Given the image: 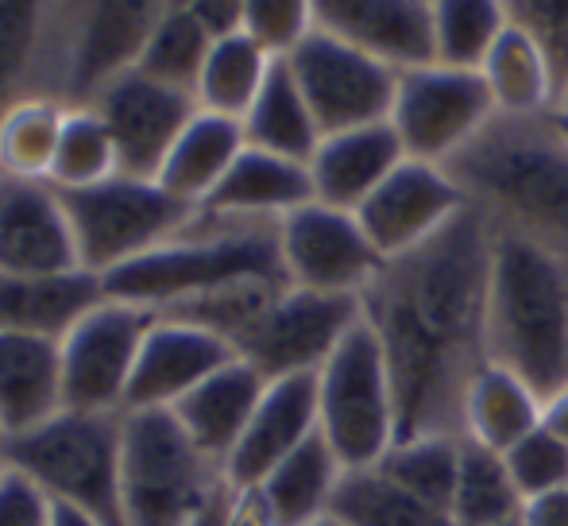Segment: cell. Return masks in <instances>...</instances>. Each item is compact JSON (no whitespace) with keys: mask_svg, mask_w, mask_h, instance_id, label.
<instances>
[{"mask_svg":"<svg viewBox=\"0 0 568 526\" xmlns=\"http://www.w3.org/2000/svg\"><path fill=\"white\" fill-rule=\"evenodd\" d=\"M491 225L468 210L429 244L387 260L364 317L387 356L403 434H460V398L487 361Z\"/></svg>","mask_w":568,"mask_h":526,"instance_id":"cell-1","label":"cell"},{"mask_svg":"<svg viewBox=\"0 0 568 526\" xmlns=\"http://www.w3.org/2000/svg\"><path fill=\"white\" fill-rule=\"evenodd\" d=\"M449 174L491 229L568 256V135L554 117H495Z\"/></svg>","mask_w":568,"mask_h":526,"instance_id":"cell-2","label":"cell"},{"mask_svg":"<svg viewBox=\"0 0 568 526\" xmlns=\"http://www.w3.org/2000/svg\"><path fill=\"white\" fill-rule=\"evenodd\" d=\"M491 233L487 361L549 398L568 384V256L530 236Z\"/></svg>","mask_w":568,"mask_h":526,"instance_id":"cell-3","label":"cell"},{"mask_svg":"<svg viewBox=\"0 0 568 526\" xmlns=\"http://www.w3.org/2000/svg\"><path fill=\"white\" fill-rule=\"evenodd\" d=\"M240 279H286L283 260H278V225L213 218L197 210L174 241L109 271L101 283H105V299L163 314L179 302L240 283Z\"/></svg>","mask_w":568,"mask_h":526,"instance_id":"cell-4","label":"cell"},{"mask_svg":"<svg viewBox=\"0 0 568 526\" xmlns=\"http://www.w3.org/2000/svg\"><path fill=\"white\" fill-rule=\"evenodd\" d=\"M174 0H47V43L39 98L90 105L140 62L155 23Z\"/></svg>","mask_w":568,"mask_h":526,"instance_id":"cell-5","label":"cell"},{"mask_svg":"<svg viewBox=\"0 0 568 526\" xmlns=\"http://www.w3.org/2000/svg\"><path fill=\"white\" fill-rule=\"evenodd\" d=\"M225 488L174 411H124L120 418V526H194Z\"/></svg>","mask_w":568,"mask_h":526,"instance_id":"cell-6","label":"cell"},{"mask_svg":"<svg viewBox=\"0 0 568 526\" xmlns=\"http://www.w3.org/2000/svg\"><path fill=\"white\" fill-rule=\"evenodd\" d=\"M120 418L67 411L28 434L4 437V457L54 504H74L120 526Z\"/></svg>","mask_w":568,"mask_h":526,"instance_id":"cell-7","label":"cell"},{"mask_svg":"<svg viewBox=\"0 0 568 526\" xmlns=\"http://www.w3.org/2000/svg\"><path fill=\"white\" fill-rule=\"evenodd\" d=\"M317 434L344 468H372L398 437V398L375 330L359 317L317 372Z\"/></svg>","mask_w":568,"mask_h":526,"instance_id":"cell-8","label":"cell"},{"mask_svg":"<svg viewBox=\"0 0 568 526\" xmlns=\"http://www.w3.org/2000/svg\"><path fill=\"white\" fill-rule=\"evenodd\" d=\"M59 194L74 225L82 267L98 279L174 241L197 213L194 205L166 194L155 179H135V174H113L98 186L59 190Z\"/></svg>","mask_w":568,"mask_h":526,"instance_id":"cell-9","label":"cell"},{"mask_svg":"<svg viewBox=\"0 0 568 526\" xmlns=\"http://www.w3.org/2000/svg\"><path fill=\"white\" fill-rule=\"evenodd\" d=\"M495 117L499 113L479 70L426 62L398 74L390 129L403 140L406 159L449 166Z\"/></svg>","mask_w":568,"mask_h":526,"instance_id":"cell-10","label":"cell"},{"mask_svg":"<svg viewBox=\"0 0 568 526\" xmlns=\"http://www.w3.org/2000/svg\"><path fill=\"white\" fill-rule=\"evenodd\" d=\"M359 317H364L359 299L317 294L286 283L260 322L244 333L236 356L252 364L263 380L317 376Z\"/></svg>","mask_w":568,"mask_h":526,"instance_id":"cell-11","label":"cell"},{"mask_svg":"<svg viewBox=\"0 0 568 526\" xmlns=\"http://www.w3.org/2000/svg\"><path fill=\"white\" fill-rule=\"evenodd\" d=\"M151 322H155L151 310L120 299H101L59 341L62 406L90 414H124L135 356H140Z\"/></svg>","mask_w":568,"mask_h":526,"instance_id":"cell-12","label":"cell"},{"mask_svg":"<svg viewBox=\"0 0 568 526\" xmlns=\"http://www.w3.org/2000/svg\"><path fill=\"white\" fill-rule=\"evenodd\" d=\"M286 67H291L322 135L390 121L398 70H390L387 62L372 59L325 31H314L286 54Z\"/></svg>","mask_w":568,"mask_h":526,"instance_id":"cell-13","label":"cell"},{"mask_svg":"<svg viewBox=\"0 0 568 526\" xmlns=\"http://www.w3.org/2000/svg\"><path fill=\"white\" fill-rule=\"evenodd\" d=\"M278 260L291 286L344 299H364L387 263L356 213L325 202H310L278 221Z\"/></svg>","mask_w":568,"mask_h":526,"instance_id":"cell-14","label":"cell"},{"mask_svg":"<svg viewBox=\"0 0 568 526\" xmlns=\"http://www.w3.org/2000/svg\"><path fill=\"white\" fill-rule=\"evenodd\" d=\"M464 210H468V198L449 166L403 159L390 179L359 205L356 218L372 236L375 252L383 260H398L445 233Z\"/></svg>","mask_w":568,"mask_h":526,"instance_id":"cell-15","label":"cell"},{"mask_svg":"<svg viewBox=\"0 0 568 526\" xmlns=\"http://www.w3.org/2000/svg\"><path fill=\"white\" fill-rule=\"evenodd\" d=\"M90 105L98 109L113 135L120 174H135V179H155L166 151L197 113L194 93L155 82L135 67L113 78Z\"/></svg>","mask_w":568,"mask_h":526,"instance_id":"cell-16","label":"cell"},{"mask_svg":"<svg viewBox=\"0 0 568 526\" xmlns=\"http://www.w3.org/2000/svg\"><path fill=\"white\" fill-rule=\"evenodd\" d=\"M0 271L8 275L85 271L67 202L51 182L0 174Z\"/></svg>","mask_w":568,"mask_h":526,"instance_id":"cell-17","label":"cell"},{"mask_svg":"<svg viewBox=\"0 0 568 526\" xmlns=\"http://www.w3.org/2000/svg\"><path fill=\"white\" fill-rule=\"evenodd\" d=\"M232 348L213 333L179 317L155 314L135 356L124 411H174L202 380L232 361Z\"/></svg>","mask_w":568,"mask_h":526,"instance_id":"cell-18","label":"cell"},{"mask_svg":"<svg viewBox=\"0 0 568 526\" xmlns=\"http://www.w3.org/2000/svg\"><path fill=\"white\" fill-rule=\"evenodd\" d=\"M317 31L387 62L414 70L434 62V20L429 0H314Z\"/></svg>","mask_w":568,"mask_h":526,"instance_id":"cell-19","label":"cell"},{"mask_svg":"<svg viewBox=\"0 0 568 526\" xmlns=\"http://www.w3.org/2000/svg\"><path fill=\"white\" fill-rule=\"evenodd\" d=\"M317 434V376L267 380L252 422L225 461L229 488H255Z\"/></svg>","mask_w":568,"mask_h":526,"instance_id":"cell-20","label":"cell"},{"mask_svg":"<svg viewBox=\"0 0 568 526\" xmlns=\"http://www.w3.org/2000/svg\"><path fill=\"white\" fill-rule=\"evenodd\" d=\"M406 148L390 121L364 124V129L322 135L314 159H310V179H314V202L337 205L356 213L383 182L390 179Z\"/></svg>","mask_w":568,"mask_h":526,"instance_id":"cell-21","label":"cell"},{"mask_svg":"<svg viewBox=\"0 0 568 526\" xmlns=\"http://www.w3.org/2000/svg\"><path fill=\"white\" fill-rule=\"evenodd\" d=\"M310 202H314L310 163L271 155V151L260 148H244L202 210L213 213V218L278 225L283 218H291L294 210H302Z\"/></svg>","mask_w":568,"mask_h":526,"instance_id":"cell-22","label":"cell"},{"mask_svg":"<svg viewBox=\"0 0 568 526\" xmlns=\"http://www.w3.org/2000/svg\"><path fill=\"white\" fill-rule=\"evenodd\" d=\"M263 387H267V380L247 361L232 356L229 364H221L210 380H202L194 392L174 406V418L182 422L190 442H194L213 465L225 468L229 453L236 449L240 434L247 429L255 406H260Z\"/></svg>","mask_w":568,"mask_h":526,"instance_id":"cell-23","label":"cell"},{"mask_svg":"<svg viewBox=\"0 0 568 526\" xmlns=\"http://www.w3.org/2000/svg\"><path fill=\"white\" fill-rule=\"evenodd\" d=\"M101 299L105 283L90 271H67V275L0 271V333L62 341Z\"/></svg>","mask_w":568,"mask_h":526,"instance_id":"cell-24","label":"cell"},{"mask_svg":"<svg viewBox=\"0 0 568 526\" xmlns=\"http://www.w3.org/2000/svg\"><path fill=\"white\" fill-rule=\"evenodd\" d=\"M62 411L59 341L0 333V437L36 429Z\"/></svg>","mask_w":568,"mask_h":526,"instance_id":"cell-25","label":"cell"},{"mask_svg":"<svg viewBox=\"0 0 568 526\" xmlns=\"http://www.w3.org/2000/svg\"><path fill=\"white\" fill-rule=\"evenodd\" d=\"M541 418H546V398L503 364L484 361L464 387L460 437L479 449L507 453L515 442L534 434Z\"/></svg>","mask_w":568,"mask_h":526,"instance_id":"cell-26","label":"cell"},{"mask_svg":"<svg viewBox=\"0 0 568 526\" xmlns=\"http://www.w3.org/2000/svg\"><path fill=\"white\" fill-rule=\"evenodd\" d=\"M479 74L499 117H554L561 74L538 36H530L523 23H507L499 43L487 51Z\"/></svg>","mask_w":568,"mask_h":526,"instance_id":"cell-27","label":"cell"},{"mask_svg":"<svg viewBox=\"0 0 568 526\" xmlns=\"http://www.w3.org/2000/svg\"><path fill=\"white\" fill-rule=\"evenodd\" d=\"M244 148V124L197 109L186 129H182V135L174 140V148L166 151L155 182L166 194L179 198V202L202 210Z\"/></svg>","mask_w":568,"mask_h":526,"instance_id":"cell-28","label":"cell"},{"mask_svg":"<svg viewBox=\"0 0 568 526\" xmlns=\"http://www.w3.org/2000/svg\"><path fill=\"white\" fill-rule=\"evenodd\" d=\"M341 476H344L341 457L329 449V442L322 434H314L283 465L271 468L255 484V492L263 496L271 519L278 526H317L322 519H329Z\"/></svg>","mask_w":568,"mask_h":526,"instance_id":"cell-29","label":"cell"},{"mask_svg":"<svg viewBox=\"0 0 568 526\" xmlns=\"http://www.w3.org/2000/svg\"><path fill=\"white\" fill-rule=\"evenodd\" d=\"M240 124H244L247 148L271 151V155H283V159H298V163H310L317 143H322V129H317L314 113H310L286 59H278L271 67L260 98H255V105L247 109Z\"/></svg>","mask_w":568,"mask_h":526,"instance_id":"cell-30","label":"cell"},{"mask_svg":"<svg viewBox=\"0 0 568 526\" xmlns=\"http://www.w3.org/2000/svg\"><path fill=\"white\" fill-rule=\"evenodd\" d=\"M275 62H278L275 54L263 51L247 31L213 39V51L205 59L202 78H197V90H194L197 109L229 117V121H244V113L255 105V98H260Z\"/></svg>","mask_w":568,"mask_h":526,"instance_id":"cell-31","label":"cell"},{"mask_svg":"<svg viewBox=\"0 0 568 526\" xmlns=\"http://www.w3.org/2000/svg\"><path fill=\"white\" fill-rule=\"evenodd\" d=\"M523 492L510 481L503 453L479 449L464 442L460 473L449 499V526H518L523 519Z\"/></svg>","mask_w":568,"mask_h":526,"instance_id":"cell-32","label":"cell"},{"mask_svg":"<svg viewBox=\"0 0 568 526\" xmlns=\"http://www.w3.org/2000/svg\"><path fill=\"white\" fill-rule=\"evenodd\" d=\"M329 519L344 526H449V519L437 507L410 496L379 465L344 468Z\"/></svg>","mask_w":568,"mask_h":526,"instance_id":"cell-33","label":"cell"},{"mask_svg":"<svg viewBox=\"0 0 568 526\" xmlns=\"http://www.w3.org/2000/svg\"><path fill=\"white\" fill-rule=\"evenodd\" d=\"M460 457H464L460 434H403L383 453L379 468L395 484H403L410 496H418L422 504L437 507L445 515L456 488V473H460Z\"/></svg>","mask_w":568,"mask_h":526,"instance_id":"cell-34","label":"cell"},{"mask_svg":"<svg viewBox=\"0 0 568 526\" xmlns=\"http://www.w3.org/2000/svg\"><path fill=\"white\" fill-rule=\"evenodd\" d=\"M67 109L54 98H23L0 117V174L51 182Z\"/></svg>","mask_w":568,"mask_h":526,"instance_id":"cell-35","label":"cell"},{"mask_svg":"<svg viewBox=\"0 0 568 526\" xmlns=\"http://www.w3.org/2000/svg\"><path fill=\"white\" fill-rule=\"evenodd\" d=\"M434 62L479 70L510 23L507 0H429Z\"/></svg>","mask_w":568,"mask_h":526,"instance_id":"cell-36","label":"cell"},{"mask_svg":"<svg viewBox=\"0 0 568 526\" xmlns=\"http://www.w3.org/2000/svg\"><path fill=\"white\" fill-rule=\"evenodd\" d=\"M47 43V0H0V117L39 98Z\"/></svg>","mask_w":568,"mask_h":526,"instance_id":"cell-37","label":"cell"},{"mask_svg":"<svg viewBox=\"0 0 568 526\" xmlns=\"http://www.w3.org/2000/svg\"><path fill=\"white\" fill-rule=\"evenodd\" d=\"M213 51V36L197 23V16L186 4H174L163 20L155 23L148 47H143L135 70H143L148 78L163 85H174L182 93L197 90L202 67Z\"/></svg>","mask_w":568,"mask_h":526,"instance_id":"cell-38","label":"cell"},{"mask_svg":"<svg viewBox=\"0 0 568 526\" xmlns=\"http://www.w3.org/2000/svg\"><path fill=\"white\" fill-rule=\"evenodd\" d=\"M120 174L116 143L93 105H70L62 121L59 151H54L51 186L54 190H85Z\"/></svg>","mask_w":568,"mask_h":526,"instance_id":"cell-39","label":"cell"},{"mask_svg":"<svg viewBox=\"0 0 568 526\" xmlns=\"http://www.w3.org/2000/svg\"><path fill=\"white\" fill-rule=\"evenodd\" d=\"M503 461H507L510 481L518 484L523 499L568 488V442H561L554 429H546V422L534 434H526L523 442L510 445Z\"/></svg>","mask_w":568,"mask_h":526,"instance_id":"cell-40","label":"cell"},{"mask_svg":"<svg viewBox=\"0 0 568 526\" xmlns=\"http://www.w3.org/2000/svg\"><path fill=\"white\" fill-rule=\"evenodd\" d=\"M244 31L275 59H286L317 31L314 0H244Z\"/></svg>","mask_w":568,"mask_h":526,"instance_id":"cell-41","label":"cell"},{"mask_svg":"<svg viewBox=\"0 0 568 526\" xmlns=\"http://www.w3.org/2000/svg\"><path fill=\"white\" fill-rule=\"evenodd\" d=\"M510 20L523 23L549 51L561 82L568 78V0H507Z\"/></svg>","mask_w":568,"mask_h":526,"instance_id":"cell-42","label":"cell"},{"mask_svg":"<svg viewBox=\"0 0 568 526\" xmlns=\"http://www.w3.org/2000/svg\"><path fill=\"white\" fill-rule=\"evenodd\" d=\"M54 499L36 481L8 465L0 476V526H51Z\"/></svg>","mask_w":568,"mask_h":526,"instance_id":"cell-43","label":"cell"},{"mask_svg":"<svg viewBox=\"0 0 568 526\" xmlns=\"http://www.w3.org/2000/svg\"><path fill=\"white\" fill-rule=\"evenodd\" d=\"M186 8L197 16L213 39H225L244 31V0H186Z\"/></svg>","mask_w":568,"mask_h":526,"instance_id":"cell-44","label":"cell"},{"mask_svg":"<svg viewBox=\"0 0 568 526\" xmlns=\"http://www.w3.org/2000/svg\"><path fill=\"white\" fill-rule=\"evenodd\" d=\"M518 526H568V488L526 499Z\"/></svg>","mask_w":568,"mask_h":526,"instance_id":"cell-45","label":"cell"},{"mask_svg":"<svg viewBox=\"0 0 568 526\" xmlns=\"http://www.w3.org/2000/svg\"><path fill=\"white\" fill-rule=\"evenodd\" d=\"M541 422H546V429H554L561 442H568V384L546 398V418Z\"/></svg>","mask_w":568,"mask_h":526,"instance_id":"cell-46","label":"cell"},{"mask_svg":"<svg viewBox=\"0 0 568 526\" xmlns=\"http://www.w3.org/2000/svg\"><path fill=\"white\" fill-rule=\"evenodd\" d=\"M51 526H113V523H105L101 515L85 512V507L54 504V507H51Z\"/></svg>","mask_w":568,"mask_h":526,"instance_id":"cell-47","label":"cell"},{"mask_svg":"<svg viewBox=\"0 0 568 526\" xmlns=\"http://www.w3.org/2000/svg\"><path fill=\"white\" fill-rule=\"evenodd\" d=\"M225 496H229V484H225V488H221V496L213 499V504L205 507L202 515H197L194 526H225Z\"/></svg>","mask_w":568,"mask_h":526,"instance_id":"cell-48","label":"cell"},{"mask_svg":"<svg viewBox=\"0 0 568 526\" xmlns=\"http://www.w3.org/2000/svg\"><path fill=\"white\" fill-rule=\"evenodd\" d=\"M557 117H568V78L561 82V93H557V109H554Z\"/></svg>","mask_w":568,"mask_h":526,"instance_id":"cell-49","label":"cell"},{"mask_svg":"<svg viewBox=\"0 0 568 526\" xmlns=\"http://www.w3.org/2000/svg\"><path fill=\"white\" fill-rule=\"evenodd\" d=\"M554 121H557V129H561V132L568 135V117H557V113H554Z\"/></svg>","mask_w":568,"mask_h":526,"instance_id":"cell-50","label":"cell"},{"mask_svg":"<svg viewBox=\"0 0 568 526\" xmlns=\"http://www.w3.org/2000/svg\"><path fill=\"white\" fill-rule=\"evenodd\" d=\"M4 468H8V457H4V445H0V476H4Z\"/></svg>","mask_w":568,"mask_h":526,"instance_id":"cell-51","label":"cell"},{"mask_svg":"<svg viewBox=\"0 0 568 526\" xmlns=\"http://www.w3.org/2000/svg\"><path fill=\"white\" fill-rule=\"evenodd\" d=\"M317 526H344V523H337V519H322V523H317Z\"/></svg>","mask_w":568,"mask_h":526,"instance_id":"cell-52","label":"cell"},{"mask_svg":"<svg viewBox=\"0 0 568 526\" xmlns=\"http://www.w3.org/2000/svg\"><path fill=\"white\" fill-rule=\"evenodd\" d=\"M174 4H186V0H174Z\"/></svg>","mask_w":568,"mask_h":526,"instance_id":"cell-53","label":"cell"},{"mask_svg":"<svg viewBox=\"0 0 568 526\" xmlns=\"http://www.w3.org/2000/svg\"><path fill=\"white\" fill-rule=\"evenodd\" d=\"M0 442H4V437H0Z\"/></svg>","mask_w":568,"mask_h":526,"instance_id":"cell-54","label":"cell"}]
</instances>
